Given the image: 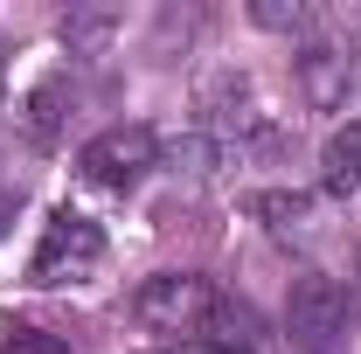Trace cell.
<instances>
[{
	"label": "cell",
	"instance_id": "1",
	"mask_svg": "<svg viewBox=\"0 0 361 354\" xmlns=\"http://www.w3.org/2000/svg\"><path fill=\"white\" fill-rule=\"evenodd\" d=\"M133 319L146 334H160V341H216V348H243L250 341V312L223 299L209 278H188V271H167V278H146L133 299Z\"/></svg>",
	"mask_w": 361,
	"mask_h": 354
},
{
	"label": "cell",
	"instance_id": "2",
	"mask_svg": "<svg viewBox=\"0 0 361 354\" xmlns=\"http://www.w3.org/2000/svg\"><path fill=\"white\" fill-rule=\"evenodd\" d=\"M104 264V229L77 209H56L42 222V243H35V257H28V278L35 285H77L90 271Z\"/></svg>",
	"mask_w": 361,
	"mask_h": 354
},
{
	"label": "cell",
	"instance_id": "3",
	"mask_svg": "<svg viewBox=\"0 0 361 354\" xmlns=\"http://www.w3.org/2000/svg\"><path fill=\"white\" fill-rule=\"evenodd\" d=\"M153 153H160V139L146 133V126H111V133H97L77 153V167H84V181H97V188H133L146 167H153Z\"/></svg>",
	"mask_w": 361,
	"mask_h": 354
},
{
	"label": "cell",
	"instance_id": "4",
	"mask_svg": "<svg viewBox=\"0 0 361 354\" xmlns=\"http://www.w3.org/2000/svg\"><path fill=\"white\" fill-rule=\"evenodd\" d=\"M292 334L299 341H313V348H326V341H341L348 334V292L334 285V278H299L292 285Z\"/></svg>",
	"mask_w": 361,
	"mask_h": 354
},
{
	"label": "cell",
	"instance_id": "5",
	"mask_svg": "<svg viewBox=\"0 0 361 354\" xmlns=\"http://www.w3.org/2000/svg\"><path fill=\"white\" fill-rule=\"evenodd\" d=\"M299 84H306V97H313L319 111L348 104V84H355V56H348L341 42H313L306 56H299Z\"/></svg>",
	"mask_w": 361,
	"mask_h": 354
},
{
	"label": "cell",
	"instance_id": "6",
	"mask_svg": "<svg viewBox=\"0 0 361 354\" xmlns=\"http://www.w3.org/2000/svg\"><path fill=\"white\" fill-rule=\"evenodd\" d=\"M319 167H326V195H355L361 188V118H348L341 133L326 139Z\"/></svg>",
	"mask_w": 361,
	"mask_h": 354
},
{
	"label": "cell",
	"instance_id": "7",
	"mask_svg": "<svg viewBox=\"0 0 361 354\" xmlns=\"http://www.w3.org/2000/svg\"><path fill=\"white\" fill-rule=\"evenodd\" d=\"M0 354H70V341H63V334H49V326H7Z\"/></svg>",
	"mask_w": 361,
	"mask_h": 354
},
{
	"label": "cell",
	"instance_id": "8",
	"mask_svg": "<svg viewBox=\"0 0 361 354\" xmlns=\"http://www.w3.org/2000/svg\"><path fill=\"white\" fill-rule=\"evenodd\" d=\"M56 104H63V84H42L35 97H28V133H35V146L56 139Z\"/></svg>",
	"mask_w": 361,
	"mask_h": 354
},
{
	"label": "cell",
	"instance_id": "9",
	"mask_svg": "<svg viewBox=\"0 0 361 354\" xmlns=\"http://www.w3.org/2000/svg\"><path fill=\"white\" fill-rule=\"evenodd\" d=\"M250 209H257V216H264L271 229H292V222L306 216V195H285V188H271V195H257Z\"/></svg>",
	"mask_w": 361,
	"mask_h": 354
},
{
	"label": "cell",
	"instance_id": "10",
	"mask_svg": "<svg viewBox=\"0 0 361 354\" xmlns=\"http://www.w3.org/2000/svg\"><path fill=\"white\" fill-rule=\"evenodd\" d=\"M167 354H250V348H216V341H188V348H167Z\"/></svg>",
	"mask_w": 361,
	"mask_h": 354
},
{
	"label": "cell",
	"instance_id": "11",
	"mask_svg": "<svg viewBox=\"0 0 361 354\" xmlns=\"http://www.w3.org/2000/svg\"><path fill=\"white\" fill-rule=\"evenodd\" d=\"M7 216H14V195H0V236H7Z\"/></svg>",
	"mask_w": 361,
	"mask_h": 354
}]
</instances>
